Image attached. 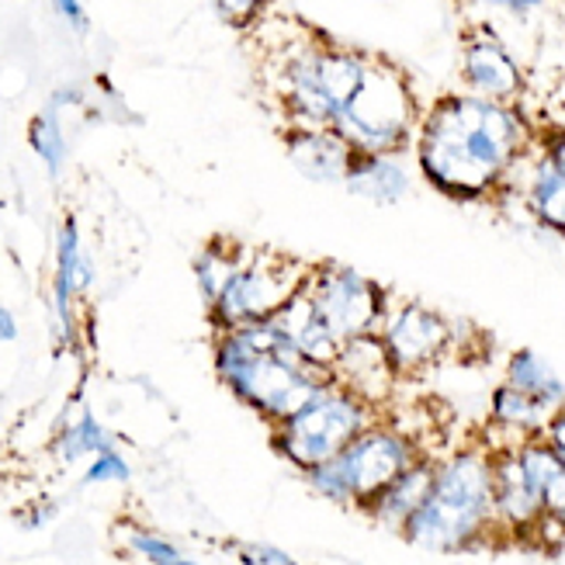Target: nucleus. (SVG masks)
Masks as SVG:
<instances>
[{
  "mask_svg": "<svg viewBox=\"0 0 565 565\" xmlns=\"http://www.w3.org/2000/svg\"><path fill=\"white\" fill-rule=\"evenodd\" d=\"M434 472H437V458L434 455H424L420 461H413L396 482H388L382 493L364 507V513L379 527H388V531L403 534L406 521L424 507L430 486H434Z\"/></svg>",
  "mask_w": 565,
  "mask_h": 565,
  "instance_id": "16",
  "label": "nucleus"
},
{
  "mask_svg": "<svg viewBox=\"0 0 565 565\" xmlns=\"http://www.w3.org/2000/svg\"><path fill=\"white\" fill-rule=\"evenodd\" d=\"M126 545L150 565H184L188 562V555L170 542V537H163L157 531H146V527H132L126 534Z\"/></svg>",
  "mask_w": 565,
  "mask_h": 565,
  "instance_id": "25",
  "label": "nucleus"
},
{
  "mask_svg": "<svg viewBox=\"0 0 565 565\" xmlns=\"http://www.w3.org/2000/svg\"><path fill=\"white\" fill-rule=\"evenodd\" d=\"M53 4H56V11H60V18L70 24V29L73 32H87V11H84V4H81V0H53Z\"/></svg>",
  "mask_w": 565,
  "mask_h": 565,
  "instance_id": "31",
  "label": "nucleus"
},
{
  "mask_svg": "<svg viewBox=\"0 0 565 565\" xmlns=\"http://www.w3.org/2000/svg\"><path fill=\"white\" fill-rule=\"evenodd\" d=\"M14 340H18V316L8 306H0V343H14Z\"/></svg>",
  "mask_w": 565,
  "mask_h": 565,
  "instance_id": "32",
  "label": "nucleus"
},
{
  "mask_svg": "<svg viewBox=\"0 0 565 565\" xmlns=\"http://www.w3.org/2000/svg\"><path fill=\"white\" fill-rule=\"evenodd\" d=\"M552 409H545L542 403H534L527 392L513 388V385H497L493 396H489V420H493L500 430L513 434L518 440L542 434L548 424Z\"/></svg>",
  "mask_w": 565,
  "mask_h": 565,
  "instance_id": "20",
  "label": "nucleus"
},
{
  "mask_svg": "<svg viewBox=\"0 0 565 565\" xmlns=\"http://www.w3.org/2000/svg\"><path fill=\"white\" fill-rule=\"evenodd\" d=\"M513 448H518V458L534 479V486L542 489L545 531H558L565 537V461L542 434L513 440Z\"/></svg>",
  "mask_w": 565,
  "mask_h": 565,
  "instance_id": "17",
  "label": "nucleus"
},
{
  "mask_svg": "<svg viewBox=\"0 0 565 565\" xmlns=\"http://www.w3.org/2000/svg\"><path fill=\"white\" fill-rule=\"evenodd\" d=\"M333 379L340 385L354 388L358 396H364L367 403H382L388 385L396 382V372H392L388 354L382 348V337L379 333H367V337H354L340 348L337 367H333Z\"/></svg>",
  "mask_w": 565,
  "mask_h": 565,
  "instance_id": "15",
  "label": "nucleus"
},
{
  "mask_svg": "<svg viewBox=\"0 0 565 565\" xmlns=\"http://www.w3.org/2000/svg\"><path fill=\"white\" fill-rule=\"evenodd\" d=\"M243 260H247V257H243V250L233 247V243H223V239H212L209 247L194 257V281H199L205 306H212L218 295H223V288L239 271Z\"/></svg>",
  "mask_w": 565,
  "mask_h": 565,
  "instance_id": "23",
  "label": "nucleus"
},
{
  "mask_svg": "<svg viewBox=\"0 0 565 565\" xmlns=\"http://www.w3.org/2000/svg\"><path fill=\"white\" fill-rule=\"evenodd\" d=\"M132 479V465L126 461L118 448L102 451L87 461L84 469V486H105V482H129Z\"/></svg>",
  "mask_w": 565,
  "mask_h": 565,
  "instance_id": "26",
  "label": "nucleus"
},
{
  "mask_svg": "<svg viewBox=\"0 0 565 565\" xmlns=\"http://www.w3.org/2000/svg\"><path fill=\"white\" fill-rule=\"evenodd\" d=\"M534 150L542 153L558 174L565 178V129H558V126H548V129H537V136H534Z\"/></svg>",
  "mask_w": 565,
  "mask_h": 565,
  "instance_id": "29",
  "label": "nucleus"
},
{
  "mask_svg": "<svg viewBox=\"0 0 565 565\" xmlns=\"http://www.w3.org/2000/svg\"><path fill=\"white\" fill-rule=\"evenodd\" d=\"M372 53L351 45H333L327 39L291 45L278 66V97L288 126L337 129V121L364 84Z\"/></svg>",
  "mask_w": 565,
  "mask_h": 565,
  "instance_id": "4",
  "label": "nucleus"
},
{
  "mask_svg": "<svg viewBox=\"0 0 565 565\" xmlns=\"http://www.w3.org/2000/svg\"><path fill=\"white\" fill-rule=\"evenodd\" d=\"M420 115L424 111L416 105L406 70L382 56H372L361 90L337 121V132L348 139L354 153L403 157L416 142Z\"/></svg>",
  "mask_w": 565,
  "mask_h": 565,
  "instance_id": "5",
  "label": "nucleus"
},
{
  "mask_svg": "<svg viewBox=\"0 0 565 565\" xmlns=\"http://www.w3.org/2000/svg\"><path fill=\"white\" fill-rule=\"evenodd\" d=\"M524 205L548 233L565 239V178L542 153H534L531 160L524 181Z\"/></svg>",
  "mask_w": 565,
  "mask_h": 565,
  "instance_id": "19",
  "label": "nucleus"
},
{
  "mask_svg": "<svg viewBox=\"0 0 565 565\" xmlns=\"http://www.w3.org/2000/svg\"><path fill=\"white\" fill-rule=\"evenodd\" d=\"M29 142H32L35 157L45 163L49 174L60 178L63 167H66V136L60 126V111H53V108L39 111L29 126Z\"/></svg>",
  "mask_w": 565,
  "mask_h": 565,
  "instance_id": "24",
  "label": "nucleus"
},
{
  "mask_svg": "<svg viewBox=\"0 0 565 565\" xmlns=\"http://www.w3.org/2000/svg\"><path fill=\"white\" fill-rule=\"evenodd\" d=\"M184 565H202V562H194V558H188V562H184Z\"/></svg>",
  "mask_w": 565,
  "mask_h": 565,
  "instance_id": "33",
  "label": "nucleus"
},
{
  "mask_svg": "<svg viewBox=\"0 0 565 565\" xmlns=\"http://www.w3.org/2000/svg\"><path fill=\"white\" fill-rule=\"evenodd\" d=\"M309 264L278 257V254H250L230 278L223 295L209 306V323L215 333H230L247 323L271 319L295 291H302Z\"/></svg>",
  "mask_w": 565,
  "mask_h": 565,
  "instance_id": "7",
  "label": "nucleus"
},
{
  "mask_svg": "<svg viewBox=\"0 0 565 565\" xmlns=\"http://www.w3.org/2000/svg\"><path fill=\"white\" fill-rule=\"evenodd\" d=\"M111 448H115V437L108 434V427L102 420H97L90 406H81L77 420H70L53 440V451L63 465H77L81 458H94Z\"/></svg>",
  "mask_w": 565,
  "mask_h": 565,
  "instance_id": "22",
  "label": "nucleus"
},
{
  "mask_svg": "<svg viewBox=\"0 0 565 565\" xmlns=\"http://www.w3.org/2000/svg\"><path fill=\"white\" fill-rule=\"evenodd\" d=\"M375 420H382L375 403H367L348 385L330 382L299 413L271 427V448L295 472H309L316 465L333 461Z\"/></svg>",
  "mask_w": 565,
  "mask_h": 565,
  "instance_id": "6",
  "label": "nucleus"
},
{
  "mask_svg": "<svg viewBox=\"0 0 565 565\" xmlns=\"http://www.w3.org/2000/svg\"><path fill=\"white\" fill-rule=\"evenodd\" d=\"M427 451L416 445V437L406 434L396 424L375 420L364 434H358L348 448H343L333 465L348 486L351 503L364 510L388 482H396L413 461H420Z\"/></svg>",
  "mask_w": 565,
  "mask_h": 565,
  "instance_id": "9",
  "label": "nucleus"
},
{
  "mask_svg": "<svg viewBox=\"0 0 565 565\" xmlns=\"http://www.w3.org/2000/svg\"><path fill=\"white\" fill-rule=\"evenodd\" d=\"M343 188L372 205H399L409 194V170L399 157L385 153H354Z\"/></svg>",
  "mask_w": 565,
  "mask_h": 565,
  "instance_id": "18",
  "label": "nucleus"
},
{
  "mask_svg": "<svg viewBox=\"0 0 565 565\" xmlns=\"http://www.w3.org/2000/svg\"><path fill=\"white\" fill-rule=\"evenodd\" d=\"M285 150L295 170L316 184H343L354 157L348 139L337 129H302V126L285 129Z\"/></svg>",
  "mask_w": 565,
  "mask_h": 565,
  "instance_id": "14",
  "label": "nucleus"
},
{
  "mask_svg": "<svg viewBox=\"0 0 565 565\" xmlns=\"http://www.w3.org/2000/svg\"><path fill=\"white\" fill-rule=\"evenodd\" d=\"M212 361L218 382L233 392V399L264 416L271 427L285 424L330 382H337L333 372L312 367L295 354L271 327V319L215 333Z\"/></svg>",
  "mask_w": 565,
  "mask_h": 565,
  "instance_id": "2",
  "label": "nucleus"
},
{
  "mask_svg": "<svg viewBox=\"0 0 565 565\" xmlns=\"http://www.w3.org/2000/svg\"><path fill=\"white\" fill-rule=\"evenodd\" d=\"M493 513L497 531L503 537H513V542H531V537L545 534L542 489L534 486L521 465L513 440L493 448Z\"/></svg>",
  "mask_w": 565,
  "mask_h": 565,
  "instance_id": "11",
  "label": "nucleus"
},
{
  "mask_svg": "<svg viewBox=\"0 0 565 565\" xmlns=\"http://www.w3.org/2000/svg\"><path fill=\"white\" fill-rule=\"evenodd\" d=\"M243 565H299L295 555H288L278 545H267V542H250V545H239L236 548Z\"/></svg>",
  "mask_w": 565,
  "mask_h": 565,
  "instance_id": "28",
  "label": "nucleus"
},
{
  "mask_svg": "<svg viewBox=\"0 0 565 565\" xmlns=\"http://www.w3.org/2000/svg\"><path fill=\"white\" fill-rule=\"evenodd\" d=\"M94 285V260L84 250L77 218H63L56 233V275H53V319H56V337L60 343H73L77 333V316H73V302Z\"/></svg>",
  "mask_w": 565,
  "mask_h": 565,
  "instance_id": "13",
  "label": "nucleus"
},
{
  "mask_svg": "<svg viewBox=\"0 0 565 565\" xmlns=\"http://www.w3.org/2000/svg\"><path fill=\"white\" fill-rule=\"evenodd\" d=\"M472 8H489V11H507L513 18H527L531 11H537L545 0H465Z\"/></svg>",
  "mask_w": 565,
  "mask_h": 565,
  "instance_id": "30",
  "label": "nucleus"
},
{
  "mask_svg": "<svg viewBox=\"0 0 565 565\" xmlns=\"http://www.w3.org/2000/svg\"><path fill=\"white\" fill-rule=\"evenodd\" d=\"M382 348L396 379H416L430 372L455 343V323L424 302H396L379 330Z\"/></svg>",
  "mask_w": 565,
  "mask_h": 565,
  "instance_id": "10",
  "label": "nucleus"
},
{
  "mask_svg": "<svg viewBox=\"0 0 565 565\" xmlns=\"http://www.w3.org/2000/svg\"><path fill=\"white\" fill-rule=\"evenodd\" d=\"M534 129L518 105L479 94H445L420 115L416 167L445 199L489 202L534 150Z\"/></svg>",
  "mask_w": 565,
  "mask_h": 565,
  "instance_id": "1",
  "label": "nucleus"
},
{
  "mask_svg": "<svg viewBox=\"0 0 565 565\" xmlns=\"http://www.w3.org/2000/svg\"><path fill=\"white\" fill-rule=\"evenodd\" d=\"M212 8H215L218 18L230 24V29L247 32V29H254V24L267 14L271 0H212Z\"/></svg>",
  "mask_w": 565,
  "mask_h": 565,
  "instance_id": "27",
  "label": "nucleus"
},
{
  "mask_svg": "<svg viewBox=\"0 0 565 565\" xmlns=\"http://www.w3.org/2000/svg\"><path fill=\"white\" fill-rule=\"evenodd\" d=\"M461 84L489 102L518 105L524 94V70L489 24H472L461 39Z\"/></svg>",
  "mask_w": 565,
  "mask_h": 565,
  "instance_id": "12",
  "label": "nucleus"
},
{
  "mask_svg": "<svg viewBox=\"0 0 565 565\" xmlns=\"http://www.w3.org/2000/svg\"><path fill=\"white\" fill-rule=\"evenodd\" d=\"M507 385L527 392L534 403L545 409H558L565 403V382L552 372L548 361H542L534 351H513L507 358Z\"/></svg>",
  "mask_w": 565,
  "mask_h": 565,
  "instance_id": "21",
  "label": "nucleus"
},
{
  "mask_svg": "<svg viewBox=\"0 0 565 565\" xmlns=\"http://www.w3.org/2000/svg\"><path fill=\"white\" fill-rule=\"evenodd\" d=\"M403 537L434 555H458L500 537L493 513V448L465 445L437 458L430 493L406 521Z\"/></svg>",
  "mask_w": 565,
  "mask_h": 565,
  "instance_id": "3",
  "label": "nucleus"
},
{
  "mask_svg": "<svg viewBox=\"0 0 565 565\" xmlns=\"http://www.w3.org/2000/svg\"><path fill=\"white\" fill-rule=\"evenodd\" d=\"M302 291L312 302L316 316L340 337V343L379 333L388 309H392L388 291L379 281L361 275L358 267L337 264V260L309 264Z\"/></svg>",
  "mask_w": 565,
  "mask_h": 565,
  "instance_id": "8",
  "label": "nucleus"
}]
</instances>
